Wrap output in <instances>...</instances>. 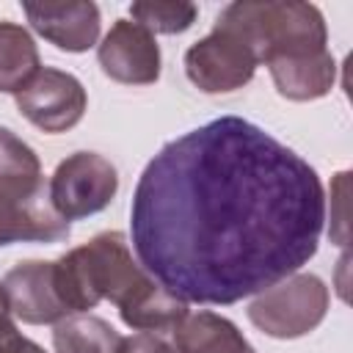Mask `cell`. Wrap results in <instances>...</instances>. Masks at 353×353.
<instances>
[{
    "label": "cell",
    "mask_w": 353,
    "mask_h": 353,
    "mask_svg": "<svg viewBox=\"0 0 353 353\" xmlns=\"http://www.w3.org/2000/svg\"><path fill=\"white\" fill-rule=\"evenodd\" d=\"M55 287L66 312H85L99 298H110L121 320L138 331H174L188 314L179 298L132 262L121 232L97 234L88 245L55 262Z\"/></svg>",
    "instance_id": "7a4b0ae2"
},
{
    "label": "cell",
    "mask_w": 353,
    "mask_h": 353,
    "mask_svg": "<svg viewBox=\"0 0 353 353\" xmlns=\"http://www.w3.org/2000/svg\"><path fill=\"white\" fill-rule=\"evenodd\" d=\"M317 171L240 116L168 141L143 168L130 229L141 268L182 303L226 306L273 290L317 251Z\"/></svg>",
    "instance_id": "6da1fadb"
},
{
    "label": "cell",
    "mask_w": 353,
    "mask_h": 353,
    "mask_svg": "<svg viewBox=\"0 0 353 353\" xmlns=\"http://www.w3.org/2000/svg\"><path fill=\"white\" fill-rule=\"evenodd\" d=\"M50 201L63 221H74L99 212L116 193V168L91 152H77L58 165L52 174Z\"/></svg>",
    "instance_id": "3957f363"
},
{
    "label": "cell",
    "mask_w": 353,
    "mask_h": 353,
    "mask_svg": "<svg viewBox=\"0 0 353 353\" xmlns=\"http://www.w3.org/2000/svg\"><path fill=\"white\" fill-rule=\"evenodd\" d=\"M39 160L36 154L17 141L8 130H0V182H22L39 179Z\"/></svg>",
    "instance_id": "5bb4252c"
},
{
    "label": "cell",
    "mask_w": 353,
    "mask_h": 353,
    "mask_svg": "<svg viewBox=\"0 0 353 353\" xmlns=\"http://www.w3.org/2000/svg\"><path fill=\"white\" fill-rule=\"evenodd\" d=\"M8 306L25 323H52L66 312L55 287V262H25L6 276Z\"/></svg>",
    "instance_id": "ba28073f"
},
{
    "label": "cell",
    "mask_w": 353,
    "mask_h": 353,
    "mask_svg": "<svg viewBox=\"0 0 353 353\" xmlns=\"http://www.w3.org/2000/svg\"><path fill=\"white\" fill-rule=\"evenodd\" d=\"M17 105L36 127L61 132L83 116L85 94L72 74L41 69L17 91Z\"/></svg>",
    "instance_id": "8992f818"
},
{
    "label": "cell",
    "mask_w": 353,
    "mask_h": 353,
    "mask_svg": "<svg viewBox=\"0 0 353 353\" xmlns=\"http://www.w3.org/2000/svg\"><path fill=\"white\" fill-rule=\"evenodd\" d=\"M39 72V55L30 36L8 22H0V91H19Z\"/></svg>",
    "instance_id": "8fae6325"
},
{
    "label": "cell",
    "mask_w": 353,
    "mask_h": 353,
    "mask_svg": "<svg viewBox=\"0 0 353 353\" xmlns=\"http://www.w3.org/2000/svg\"><path fill=\"white\" fill-rule=\"evenodd\" d=\"M25 342L11 325L8 314H0V353H25Z\"/></svg>",
    "instance_id": "2e32d148"
},
{
    "label": "cell",
    "mask_w": 353,
    "mask_h": 353,
    "mask_svg": "<svg viewBox=\"0 0 353 353\" xmlns=\"http://www.w3.org/2000/svg\"><path fill=\"white\" fill-rule=\"evenodd\" d=\"M25 353H44V350H41L39 345H33V342L28 339V342H25Z\"/></svg>",
    "instance_id": "ac0fdd59"
},
{
    "label": "cell",
    "mask_w": 353,
    "mask_h": 353,
    "mask_svg": "<svg viewBox=\"0 0 353 353\" xmlns=\"http://www.w3.org/2000/svg\"><path fill=\"white\" fill-rule=\"evenodd\" d=\"M174 339L182 353H254L229 320L210 312L185 314L174 325Z\"/></svg>",
    "instance_id": "30bf717a"
},
{
    "label": "cell",
    "mask_w": 353,
    "mask_h": 353,
    "mask_svg": "<svg viewBox=\"0 0 353 353\" xmlns=\"http://www.w3.org/2000/svg\"><path fill=\"white\" fill-rule=\"evenodd\" d=\"M8 295H6V290H3V284H0V314H8Z\"/></svg>",
    "instance_id": "e0dca14e"
},
{
    "label": "cell",
    "mask_w": 353,
    "mask_h": 353,
    "mask_svg": "<svg viewBox=\"0 0 353 353\" xmlns=\"http://www.w3.org/2000/svg\"><path fill=\"white\" fill-rule=\"evenodd\" d=\"M22 8L33 28L61 50H88L99 33V14L94 3H25Z\"/></svg>",
    "instance_id": "9c48e42d"
},
{
    "label": "cell",
    "mask_w": 353,
    "mask_h": 353,
    "mask_svg": "<svg viewBox=\"0 0 353 353\" xmlns=\"http://www.w3.org/2000/svg\"><path fill=\"white\" fill-rule=\"evenodd\" d=\"M58 353H121V336L99 317H72L55 325Z\"/></svg>",
    "instance_id": "7c38bea8"
},
{
    "label": "cell",
    "mask_w": 353,
    "mask_h": 353,
    "mask_svg": "<svg viewBox=\"0 0 353 353\" xmlns=\"http://www.w3.org/2000/svg\"><path fill=\"white\" fill-rule=\"evenodd\" d=\"M69 234L52 201L44 179L0 182V245L14 240H61Z\"/></svg>",
    "instance_id": "277c9868"
},
{
    "label": "cell",
    "mask_w": 353,
    "mask_h": 353,
    "mask_svg": "<svg viewBox=\"0 0 353 353\" xmlns=\"http://www.w3.org/2000/svg\"><path fill=\"white\" fill-rule=\"evenodd\" d=\"M121 353H182V350L179 347H171L165 339L143 331V334H138L132 339H124L121 342Z\"/></svg>",
    "instance_id": "9a60e30c"
},
{
    "label": "cell",
    "mask_w": 353,
    "mask_h": 353,
    "mask_svg": "<svg viewBox=\"0 0 353 353\" xmlns=\"http://www.w3.org/2000/svg\"><path fill=\"white\" fill-rule=\"evenodd\" d=\"M132 17L141 19L138 25H143L146 30L154 28L163 33H176L193 22L196 8L190 3H135Z\"/></svg>",
    "instance_id": "4fadbf2b"
},
{
    "label": "cell",
    "mask_w": 353,
    "mask_h": 353,
    "mask_svg": "<svg viewBox=\"0 0 353 353\" xmlns=\"http://www.w3.org/2000/svg\"><path fill=\"white\" fill-rule=\"evenodd\" d=\"M190 80L204 91H232L245 83L254 72V52L248 44L223 22L215 25L212 36L190 47L188 58Z\"/></svg>",
    "instance_id": "5b68a950"
},
{
    "label": "cell",
    "mask_w": 353,
    "mask_h": 353,
    "mask_svg": "<svg viewBox=\"0 0 353 353\" xmlns=\"http://www.w3.org/2000/svg\"><path fill=\"white\" fill-rule=\"evenodd\" d=\"M99 63L121 83H152L160 72V52L143 25L121 19L99 47Z\"/></svg>",
    "instance_id": "52a82bcc"
}]
</instances>
